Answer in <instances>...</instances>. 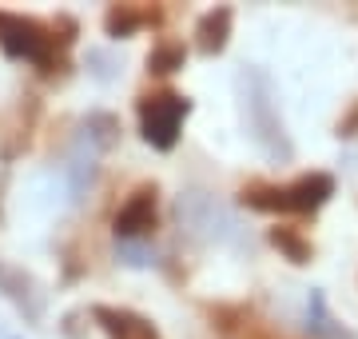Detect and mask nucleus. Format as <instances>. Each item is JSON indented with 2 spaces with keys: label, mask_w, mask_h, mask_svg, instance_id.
<instances>
[{
  "label": "nucleus",
  "mask_w": 358,
  "mask_h": 339,
  "mask_svg": "<svg viewBox=\"0 0 358 339\" xmlns=\"http://www.w3.org/2000/svg\"><path fill=\"white\" fill-rule=\"evenodd\" d=\"M72 44H76V20L72 16L40 20V16H20L0 8V53L36 64V72H44V76L64 72Z\"/></svg>",
  "instance_id": "obj_1"
},
{
  "label": "nucleus",
  "mask_w": 358,
  "mask_h": 339,
  "mask_svg": "<svg viewBox=\"0 0 358 339\" xmlns=\"http://www.w3.org/2000/svg\"><path fill=\"white\" fill-rule=\"evenodd\" d=\"M334 196L331 172H303L287 184L275 180H247L239 188V204L263 216H315Z\"/></svg>",
  "instance_id": "obj_2"
},
{
  "label": "nucleus",
  "mask_w": 358,
  "mask_h": 339,
  "mask_svg": "<svg viewBox=\"0 0 358 339\" xmlns=\"http://www.w3.org/2000/svg\"><path fill=\"white\" fill-rule=\"evenodd\" d=\"M136 112H140V132L143 140L152 144L155 152H171L179 144V132H183V120L192 112V100L176 88H152L136 100Z\"/></svg>",
  "instance_id": "obj_3"
},
{
  "label": "nucleus",
  "mask_w": 358,
  "mask_h": 339,
  "mask_svg": "<svg viewBox=\"0 0 358 339\" xmlns=\"http://www.w3.org/2000/svg\"><path fill=\"white\" fill-rule=\"evenodd\" d=\"M203 315L219 339H271L267 319L251 303H203Z\"/></svg>",
  "instance_id": "obj_4"
},
{
  "label": "nucleus",
  "mask_w": 358,
  "mask_h": 339,
  "mask_svg": "<svg viewBox=\"0 0 358 339\" xmlns=\"http://www.w3.org/2000/svg\"><path fill=\"white\" fill-rule=\"evenodd\" d=\"M155 228H159V188L140 184V188H131V196L115 212V235L120 240H143Z\"/></svg>",
  "instance_id": "obj_5"
},
{
  "label": "nucleus",
  "mask_w": 358,
  "mask_h": 339,
  "mask_svg": "<svg viewBox=\"0 0 358 339\" xmlns=\"http://www.w3.org/2000/svg\"><path fill=\"white\" fill-rule=\"evenodd\" d=\"M92 319L108 339H164L159 327L148 319V315L131 312V307H112V303H96L92 307Z\"/></svg>",
  "instance_id": "obj_6"
},
{
  "label": "nucleus",
  "mask_w": 358,
  "mask_h": 339,
  "mask_svg": "<svg viewBox=\"0 0 358 339\" xmlns=\"http://www.w3.org/2000/svg\"><path fill=\"white\" fill-rule=\"evenodd\" d=\"M164 20H167V8H159V4H112L103 13V28L115 40H128L140 28H155V25H164Z\"/></svg>",
  "instance_id": "obj_7"
},
{
  "label": "nucleus",
  "mask_w": 358,
  "mask_h": 339,
  "mask_svg": "<svg viewBox=\"0 0 358 339\" xmlns=\"http://www.w3.org/2000/svg\"><path fill=\"white\" fill-rule=\"evenodd\" d=\"M251 80H255L259 96H251V100H247V108H251V124H255L259 140L267 144L271 152L291 156V144H287V136H282V120L271 116V84H267V76H259V72H255Z\"/></svg>",
  "instance_id": "obj_8"
},
{
  "label": "nucleus",
  "mask_w": 358,
  "mask_h": 339,
  "mask_svg": "<svg viewBox=\"0 0 358 339\" xmlns=\"http://www.w3.org/2000/svg\"><path fill=\"white\" fill-rule=\"evenodd\" d=\"M231 25H235V13H231L227 4L207 8V13L195 20V48L203 56H219L231 40Z\"/></svg>",
  "instance_id": "obj_9"
},
{
  "label": "nucleus",
  "mask_w": 358,
  "mask_h": 339,
  "mask_svg": "<svg viewBox=\"0 0 358 339\" xmlns=\"http://www.w3.org/2000/svg\"><path fill=\"white\" fill-rule=\"evenodd\" d=\"M267 240H271V248H279L294 268H307V263L315 260V244H310V235L303 232V228H294V223H275V228L267 232Z\"/></svg>",
  "instance_id": "obj_10"
},
{
  "label": "nucleus",
  "mask_w": 358,
  "mask_h": 339,
  "mask_svg": "<svg viewBox=\"0 0 358 339\" xmlns=\"http://www.w3.org/2000/svg\"><path fill=\"white\" fill-rule=\"evenodd\" d=\"M183 60H187L183 40L159 36L152 44V53H148V72H152V76H171V72H179V68H183Z\"/></svg>",
  "instance_id": "obj_11"
},
{
  "label": "nucleus",
  "mask_w": 358,
  "mask_h": 339,
  "mask_svg": "<svg viewBox=\"0 0 358 339\" xmlns=\"http://www.w3.org/2000/svg\"><path fill=\"white\" fill-rule=\"evenodd\" d=\"M334 132H338V136H358V100H350V108L338 116Z\"/></svg>",
  "instance_id": "obj_12"
},
{
  "label": "nucleus",
  "mask_w": 358,
  "mask_h": 339,
  "mask_svg": "<svg viewBox=\"0 0 358 339\" xmlns=\"http://www.w3.org/2000/svg\"><path fill=\"white\" fill-rule=\"evenodd\" d=\"M88 124H92V128H100V132H96V136H100V144H112V140H115V132H120L115 116H92Z\"/></svg>",
  "instance_id": "obj_13"
}]
</instances>
